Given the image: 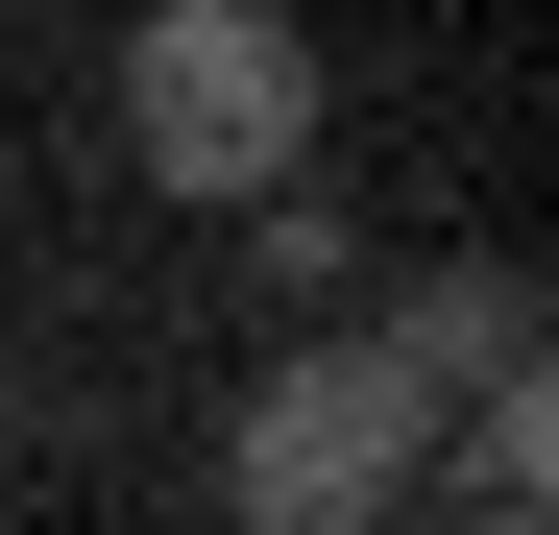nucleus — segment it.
<instances>
[{
    "instance_id": "f03ea898",
    "label": "nucleus",
    "mask_w": 559,
    "mask_h": 535,
    "mask_svg": "<svg viewBox=\"0 0 559 535\" xmlns=\"http://www.w3.org/2000/svg\"><path fill=\"white\" fill-rule=\"evenodd\" d=\"M414 438H438V414L365 366V341H293V366L243 390V438H219V511H243V535H390V511H414Z\"/></svg>"
},
{
    "instance_id": "20e7f679",
    "label": "nucleus",
    "mask_w": 559,
    "mask_h": 535,
    "mask_svg": "<svg viewBox=\"0 0 559 535\" xmlns=\"http://www.w3.org/2000/svg\"><path fill=\"white\" fill-rule=\"evenodd\" d=\"M0 438H25V390H0Z\"/></svg>"
},
{
    "instance_id": "f257e3e1",
    "label": "nucleus",
    "mask_w": 559,
    "mask_h": 535,
    "mask_svg": "<svg viewBox=\"0 0 559 535\" xmlns=\"http://www.w3.org/2000/svg\"><path fill=\"white\" fill-rule=\"evenodd\" d=\"M317 25H267V0H146L122 25V146H146V195H195V219H293V170H317Z\"/></svg>"
},
{
    "instance_id": "7ed1b4c3",
    "label": "nucleus",
    "mask_w": 559,
    "mask_h": 535,
    "mask_svg": "<svg viewBox=\"0 0 559 535\" xmlns=\"http://www.w3.org/2000/svg\"><path fill=\"white\" fill-rule=\"evenodd\" d=\"M414 535H559V511H535V487H438Z\"/></svg>"
}]
</instances>
